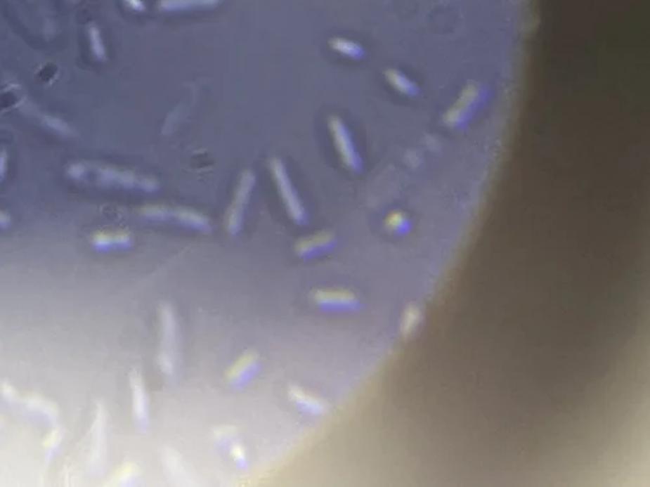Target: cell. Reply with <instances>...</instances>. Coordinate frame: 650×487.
Listing matches in <instances>:
<instances>
[{
	"mask_svg": "<svg viewBox=\"0 0 650 487\" xmlns=\"http://www.w3.org/2000/svg\"><path fill=\"white\" fill-rule=\"evenodd\" d=\"M87 38H89L91 53L96 60L100 63L107 60V50H105L102 32L96 24H90L87 27Z\"/></svg>",
	"mask_w": 650,
	"mask_h": 487,
	"instance_id": "cell-15",
	"label": "cell"
},
{
	"mask_svg": "<svg viewBox=\"0 0 650 487\" xmlns=\"http://www.w3.org/2000/svg\"><path fill=\"white\" fill-rule=\"evenodd\" d=\"M87 173H89V165L85 162H74L70 164L67 169L68 177L77 182H86Z\"/></svg>",
	"mask_w": 650,
	"mask_h": 487,
	"instance_id": "cell-17",
	"label": "cell"
},
{
	"mask_svg": "<svg viewBox=\"0 0 650 487\" xmlns=\"http://www.w3.org/2000/svg\"><path fill=\"white\" fill-rule=\"evenodd\" d=\"M221 0H159L157 9L162 12H182L193 9L214 8Z\"/></svg>",
	"mask_w": 650,
	"mask_h": 487,
	"instance_id": "cell-13",
	"label": "cell"
},
{
	"mask_svg": "<svg viewBox=\"0 0 650 487\" xmlns=\"http://www.w3.org/2000/svg\"><path fill=\"white\" fill-rule=\"evenodd\" d=\"M130 389L133 399V413L139 427H148V398L145 389L143 378L138 372H133L130 376Z\"/></svg>",
	"mask_w": 650,
	"mask_h": 487,
	"instance_id": "cell-10",
	"label": "cell"
},
{
	"mask_svg": "<svg viewBox=\"0 0 650 487\" xmlns=\"http://www.w3.org/2000/svg\"><path fill=\"white\" fill-rule=\"evenodd\" d=\"M330 47L333 51L338 52L342 56H346L351 60H362L365 58V50L359 43L345 39L341 37H336L330 39Z\"/></svg>",
	"mask_w": 650,
	"mask_h": 487,
	"instance_id": "cell-14",
	"label": "cell"
},
{
	"mask_svg": "<svg viewBox=\"0 0 650 487\" xmlns=\"http://www.w3.org/2000/svg\"><path fill=\"white\" fill-rule=\"evenodd\" d=\"M8 171V154L6 150H0V181L4 180Z\"/></svg>",
	"mask_w": 650,
	"mask_h": 487,
	"instance_id": "cell-19",
	"label": "cell"
},
{
	"mask_svg": "<svg viewBox=\"0 0 650 487\" xmlns=\"http://www.w3.org/2000/svg\"><path fill=\"white\" fill-rule=\"evenodd\" d=\"M289 401L294 404L295 407L304 413L311 416H323L327 413L328 407L321 401L320 398L312 395L301 389L299 386H290L289 387Z\"/></svg>",
	"mask_w": 650,
	"mask_h": 487,
	"instance_id": "cell-11",
	"label": "cell"
},
{
	"mask_svg": "<svg viewBox=\"0 0 650 487\" xmlns=\"http://www.w3.org/2000/svg\"><path fill=\"white\" fill-rule=\"evenodd\" d=\"M160 324H162V343L157 363L162 372L168 376L174 373L176 364V349L178 341V324L174 315V308L164 304L160 309Z\"/></svg>",
	"mask_w": 650,
	"mask_h": 487,
	"instance_id": "cell-5",
	"label": "cell"
},
{
	"mask_svg": "<svg viewBox=\"0 0 650 487\" xmlns=\"http://www.w3.org/2000/svg\"><path fill=\"white\" fill-rule=\"evenodd\" d=\"M44 124L47 128L63 136H70L73 133V130L65 121L58 119L55 116H44Z\"/></svg>",
	"mask_w": 650,
	"mask_h": 487,
	"instance_id": "cell-16",
	"label": "cell"
},
{
	"mask_svg": "<svg viewBox=\"0 0 650 487\" xmlns=\"http://www.w3.org/2000/svg\"><path fill=\"white\" fill-rule=\"evenodd\" d=\"M259 370V355L254 351H247L229 368L226 379L234 389H243L258 376Z\"/></svg>",
	"mask_w": 650,
	"mask_h": 487,
	"instance_id": "cell-9",
	"label": "cell"
},
{
	"mask_svg": "<svg viewBox=\"0 0 650 487\" xmlns=\"http://www.w3.org/2000/svg\"><path fill=\"white\" fill-rule=\"evenodd\" d=\"M125 6L134 12H145L146 4L143 0H124Z\"/></svg>",
	"mask_w": 650,
	"mask_h": 487,
	"instance_id": "cell-20",
	"label": "cell"
},
{
	"mask_svg": "<svg viewBox=\"0 0 650 487\" xmlns=\"http://www.w3.org/2000/svg\"><path fill=\"white\" fill-rule=\"evenodd\" d=\"M256 185V176L252 171H242L234 193L233 202L228 208L226 217V231L230 235H238L242 230L245 212L250 202L252 191Z\"/></svg>",
	"mask_w": 650,
	"mask_h": 487,
	"instance_id": "cell-6",
	"label": "cell"
},
{
	"mask_svg": "<svg viewBox=\"0 0 650 487\" xmlns=\"http://www.w3.org/2000/svg\"><path fill=\"white\" fill-rule=\"evenodd\" d=\"M133 238L126 231H98L93 235L91 245L96 251L129 249L133 247Z\"/></svg>",
	"mask_w": 650,
	"mask_h": 487,
	"instance_id": "cell-12",
	"label": "cell"
},
{
	"mask_svg": "<svg viewBox=\"0 0 650 487\" xmlns=\"http://www.w3.org/2000/svg\"><path fill=\"white\" fill-rule=\"evenodd\" d=\"M328 129L333 143L336 145L339 159L349 171L359 173L363 169V160L356 148L354 138L351 136L350 130L347 128L345 121L339 116H330L328 117Z\"/></svg>",
	"mask_w": 650,
	"mask_h": 487,
	"instance_id": "cell-4",
	"label": "cell"
},
{
	"mask_svg": "<svg viewBox=\"0 0 650 487\" xmlns=\"http://www.w3.org/2000/svg\"><path fill=\"white\" fill-rule=\"evenodd\" d=\"M338 240L330 231H319L313 235L298 240L295 245L297 255L304 260H313L334 251Z\"/></svg>",
	"mask_w": 650,
	"mask_h": 487,
	"instance_id": "cell-8",
	"label": "cell"
},
{
	"mask_svg": "<svg viewBox=\"0 0 650 487\" xmlns=\"http://www.w3.org/2000/svg\"><path fill=\"white\" fill-rule=\"evenodd\" d=\"M12 225V219L4 211H0V229H8Z\"/></svg>",
	"mask_w": 650,
	"mask_h": 487,
	"instance_id": "cell-21",
	"label": "cell"
},
{
	"mask_svg": "<svg viewBox=\"0 0 650 487\" xmlns=\"http://www.w3.org/2000/svg\"><path fill=\"white\" fill-rule=\"evenodd\" d=\"M90 178H93L96 185L104 188H122L148 194H152L160 188L159 182L151 177L107 165H89L86 182Z\"/></svg>",
	"mask_w": 650,
	"mask_h": 487,
	"instance_id": "cell-1",
	"label": "cell"
},
{
	"mask_svg": "<svg viewBox=\"0 0 650 487\" xmlns=\"http://www.w3.org/2000/svg\"><path fill=\"white\" fill-rule=\"evenodd\" d=\"M139 214L143 219L154 223H176L182 228L200 233L211 231V223L208 217L190 208H174L163 204L146 205L141 208Z\"/></svg>",
	"mask_w": 650,
	"mask_h": 487,
	"instance_id": "cell-2",
	"label": "cell"
},
{
	"mask_svg": "<svg viewBox=\"0 0 650 487\" xmlns=\"http://www.w3.org/2000/svg\"><path fill=\"white\" fill-rule=\"evenodd\" d=\"M312 301L327 313H350L360 309V300L347 290H316L312 294Z\"/></svg>",
	"mask_w": 650,
	"mask_h": 487,
	"instance_id": "cell-7",
	"label": "cell"
},
{
	"mask_svg": "<svg viewBox=\"0 0 650 487\" xmlns=\"http://www.w3.org/2000/svg\"><path fill=\"white\" fill-rule=\"evenodd\" d=\"M269 171L290 220H293L299 226L307 225L308 214L304 208V202L298 195V191L294 188L284 162L280 157H272L269 160Z\"/></svg>",
	"mask_w": 650,
	"mask_h": 487,
	"instance_id": "cell-3",
	"label": "cell"
},
{
	"mask_svg": "<svg viewBox=\"0 0 650 487\" xmlns=\"http://www.w3.org/2000/svg\"><path fill=\"white\" fill-rule=\"evenodd\" d=\"M232 456H233L234 462H235V464H237L240 468H246V467H247L246 453L243 451V448L241 446H234V448L232 450Z\"/></svg>",
	"mask_w": 650,
	"mask_h": 487,
	"instance_id": "cell-18",
	"label": "cell"
}]
</instances>
